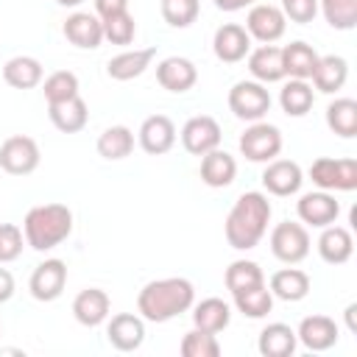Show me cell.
<instances>
[{
    "label": "cell",
    "instance_id": "cell-43",
    "mask_svg": "<svg viewBox=\"0 0 357 357\" xmlns=\"http://www.w3.org/2000/svg\"><path fill=\"white\" fill-rule=\"evenodd\" d=\"M282 14H284V20H290V22L307 25V22H312L315 14H318V0H282Z\"/></svg>",
    "mask_w": 357,
    "mask_h": 357
},
{
    "label": "cell",
    "instance_id": "cell-35",
    "mask_svg": "<svg viewBox=\"0 0 357 357\" xmlns=\"http://www.w3.org/2000/svg\"><path fill=\"white\" fill-rule=\"evenodd\" d=\"M223 282H226V290L234 296L240 290H248V287H257V284H265V276H262V268L251 259H234L226 273H223Z\"/></svg>",
    "mask_w": 357,
    "mask_h": 357
},
{
    "label": "cell",
    "instance_id": "cell-41",
    "mask_svg": "<svg viewBox=\"0 0 357 357\" xmlns=\"http://www.w3.org/2000/svg\"><path fill=\"white\" fill-rule=\"evenodd\" d=\"M201 3L198 0H162V17L173 28H190L198 20Z\"/></svg>",
    "mask_w": 357,
    "mask_h": 357
},
{
    "label": "cell",
    "instance_id": "cell-22",
    "mask_svg": "<svg viewBox=\"0 0 357 357\" xmlns=\"http://www.w3.org/2000/svg\"><path fill=\"white\" fill-rule=\"evenodd\" d=\"M318 254H321V259L329 262V265H343V262H349L351 254H354L351 231L343 229V226H335V223L324 226V231H321V237H318Z\"/></svg>",
    "mask_w": 357,
    "mask_h": 357
},
{
    "label": "cell",
    "instance_id": "cell-34",
    "mask_svg": "<svg viewBox=\"0 0 357 357\" xmlns=\"http://www.w3.org/2000/svg\"><path fill=\"white\" fill-rule=\"evenodd\" d=\"M131 151H134V131L128 126H109L98 137V153L109 162L126 159Z\"/></svg>",
    "mask_w": 357,
    "mask_h": 357
},
{
    "label": "cell",
    "instance_id": "cell-40",
    "mask_svg": "<svg viewBox=\"0 0 357 357\" xmlns=\"http://www.w3.org/2000/svg\"><path fill=\"white\" fill-rule=\"evenodd\" d=\"M178 351H181V357H218L220 354V343H218V337L212 332L190 329L181 337Z\"/></svg>",
    "mask_w": 357,
    "mask_h": 357
},
{
    "label": "cell",
    "instance_id": "cell-1",
    "mask_svg": "<svg viewBox=\"0 0 357 357\" xmlns=\"http://www.w3.org/2000/svg\"><path fill=\"white\" fill-rule=\"evenodd\" d=\"M268 220H271V201L265 192H243L234 206L226 215L223 223V234L226 243L234 251H251L268 231Z\"/></svg>",
    "mask_w": 357,
    "mask_h": 357
},
{
    "label": "cell",
    "instance_id": "cell-4",
    "mask_svg": "<svg viewBox=\"0 0 357 357\" xmlns=\"http://www.w3.org/2000/svg\"><path fill=\"white\" fill-rule=\"evenodd\" d=\"M310 178L318 190L326 192H351L357 190V162L354 159H332V156H321L310 165Z\"/></svg>",
    "mask_w": 357,
    "mask_h": 357
},
{
    "label": "cell",
    "instance_id": "cell-49",
    "mask_svg": "<svg viewBox=\"0 0 357 357\" xmlns=\"http://www.w3.org/2000/svg\"><path fill=\"white\" fill-rule=\"evenodd\" d=\"M0 332H3V326H0Z\"/></svg>",
    "mask_w": 357,
    "mask_h": 357
},
{
    "label": "cell",
    "instance_id": "cell-46",
    "mask_svg": "<svg viewBox=\"0 0 357 357\" xmlns=\"http://www.w3.org/2000/svg\"><path fill=\"white\" fill-rule=\"evenodd\" d=\"M257 0H215V6L220 8V11H240V8H245V6H254Z\"/></svg>",
    "mask_w": 357,
    "mask_h": 357
},
{
    "label": "cell",
    "instance_id": "cell-19",
    "mask_svg": "<svg viewBox=\"0 0 357 357\" xmlns=\"http://www.w3.org/2000/svg\"><path fill=\"white\" fill-rule=\"evenodd\" d=\"M296 337L310 351H326L337 343V324L329 315H307L298 324Z\"/></svg>",
    "mask_w": 357,
    "mask_h": 357
},
{
    "label": "cell",
    "instance_id": "cell-29",
    "mask_svg": "<svg viewBox=\"0 0 357 357\" xmlns=\"http://www.w3.org/2000/svg\"><path fill=\"white\" fill-rule=\"evenodd\" d=\"M229 321H231V307L223 298H215L212 296V298H204V301H198L192 307V324H195V329H204V332L218 335V332H223L229 326Z\"/></svg>",
    "mask_w": 357,
    "mask_h": 357
},
{
    "label": "cell",
    "instance_id": "cell-9",
    "mask_svg": "<svg viewBox=\"0 0 357 357\" xmlns=\"http://www.w3.org/2000/svg\"><path fill=\"white\" fill-rule=\"evenodd\" d=\"M284 28H287V20L282 14V8L271 6V3H257L251 6L248 17H245V31L251 39L262 42V45H273L276 39L284 36Z\"/></svg>",
    "mask_w": 357,
    "mask_h": 357
},
{
    "label": "cell",
    "instance_id": "cell-28",
    "mask_svg": "<svg viewBox=\"0 0 357 357\" xmlns=\"http://www.w3.org/2000/svg\"><path fill=\"white\" fill-rule=\"evenodd\" d=\"M3 81L14 89H33L42 84V64L33 56H14L3 64Z\"/></svg>",
    "mask_w": 357,
    "mask_h": 357
},
{
    "label": "cell",
    "instance_id": "cell-23",
    "mask_svg": "<svg viewBox=\"0 0 357 357\" xmlns=\"http://www.w3.org/2000/svg\"><path fill=\"white\" fill-rule=\"evenodd\" d=\"M153 56H156V47H139V50L134 47V50H123V53H117V56L109 59L106 73H109V78H114V81H131V78L142 75V73L151 67Z\"/></svg>",
    "mask_w": 357,
    "mask_h": 357
},
{
    "label": "cell",
    "instance_id": "cell-14",
    "mask_svg": "<svg viewBox=\"0 0 357 357\" xmlns=\"http://www.w3.org/2000/svg\"><path fill=\"white\" fill-rule=\"evenodd\" d=\"M137 139H139L142 151L151 153V156L167 153L176 145V126L167 114H151V117L142 120V126L137 131Z\"/></svg>",
    "mask_w": 357,
    "mask_h": 357
},
{
    "label": "cell",
    "instance_id": "cell-26",
    "mask_svg": "<svg viewBox=\"0 0 357 357\" xmlns=\"http://www.w3.org/2000/svg\"><path fill=\"white\" fill-rule=\"evenodd\" d=\"M47 114H50V123L61 131V134H75L86 126L89 120V112H86V103L81 95L70 98V100H61V103H50L47 106Z\"/></svg>",
    "mask_w": 357,
    "mask_h": 357
},
{
    "label": "cell",
    "instance_id": "cell-21",
    "mask_svg": "<svg viewBox=\"0 0 357 357\" xmlns=\"http://www.w3.org/2000/svg\"><path fill=\"white\" fill-rule=\"evenodd\" d=\"M248 73L259 84H276L284 78L282 64V47L276 45H259L257 50H248Z\"/></svg>",
    "mask_w": 357,
    "mask_h": 357
},
{
    "label": "cell",
    "instance_id": "cell-33",
    "mask_svg": "<svg viewBox=\"0 0 357 357\" xmlns=\"http://www.w3.org/2000/svg\"><path fill=\"white\" fill-rule=\"evenodd\" d=\"M326 126L337 137H343V139L357 137V100H351V98H335L326 106Z\"/></svg>",
    "mask_w": 357,
    "mask_h": 357
},
{
    "label": "cell",
    "instance_id": "cell-47",
    "mask_svg": "<svg viewBox=\"0 0 357 357\" xmlns=\"http://www.w3.org/2000/svg\"><path fill=\"white\" fill-rule=\"evenodd\" d=\"M354 312H357V304H349V307H346V324H349V329H351V332H357V321H354Z\"/></svg>",
    "mask_w": 357,
    "mask_h": 357
},
{
    "label": "cell",
    "instance_id": "cell-42",
    "mask_svg": "<svg viewBox=\"0 0 357 357\" xmlns=\"http://www.w3.org/2000/svg\"><path fill=\"white\" fill-rule=\"evenodd\" d=\"M25 234L14 223H0V262H14L22 254Z\"/></svg>",
    "mask_w": 357,
    "mask_h": 357
},
{
    "label": "cell",
    "instance_id": "cell-25",
    "mask_svg": "<svg viewBox=\"0 0 357 357\" xmlns=\"http://www.w3.org/2000/svg\"><path fill=\"white\" fill-rule=\"evenodd\" d=\"M298 346V337H296V329H290L287 324H268L259 337H257V349L262 357H290Z\"/></svg>",
    "mask_w": 357,
    "mask_h": 357
},
{
    "label": "cell",
    "instance_id": "cell-16",
    "mask_svg": "<svg viewBox=\"0 0 357 357\" xmlns=\"http://www.w3.org/2000/svg\"><path fill=\"white\" fill-rule=\"evenodd\" d=\"M106 337L117 351H137L145 340V318L134 312H120L112 315L106 326Z\"/></svg>",
    "mask_w": 357,
    "mask_h": 357
},
{
    "label": "cell",
    "instance_id": "cell-31",
    "mask_svg": "<svg viewBox=\"0 0 357 357\" xmlns=\"http://www.w3.org/2000/svg\"><path fill=\"white\" fill-rule=\"evenodd\" d=\"M312 103H315V92L301 78H290L279 92V106L287 117H304L312 109Z\"/></svg>",
    "mask_w": 357,
    "mask_h": 357
},
{
    "label": "cell",
    "instance_id": "cell-39",
    "mask_svg": "<svg viewBox=\"0 0 357 357\" xmlns=\"http://www.w3.org/2000/svg\"><path fill=\"white\" fill-rule=\"evenodd\" d=\"M42 89H45L47 106L50 103H61V100H70V98L78 95V78L70 70H56V73H50L45 78V86Z\"/></svg>",
    "mask_w": 357,
    "mask_h": 357
},
{
    "label": "cell",
    "instance_id": "cell-44",
    "mask_svg": "<svg viewBox=\"0 0 357 357\" xmlns=\"http://www.w3.org/2000/svg\"><path fill=\"white\" fill-rule=\"evenodd\" d=\"M95 11L100 17L117 14V11H128V0H95Z\"/></svg>",
    "mask_w": 357,
    "mask_h": 357
},
{
    "label": "cell",
    "instance_id": "cell-30",
    "mask_svg": "<svg viewBox=\"0 0 357 357\" xmlns=\"http://www.w3.org/2000/svg\"><path fill=\"white\" fill-rule=\"evenodd\" d=\"M282 64H284V75L307 81V78H312L318 53L307 42H290L287 47H282Z\"/></svg>",
    "mask_w": 357,
    "mask_h": 357
},
{
    "label": "cell",
    "instance_id": "cell-20",
    "mask_svg": "<svg viewBox=\"0 0 357 357\" xmlns=\"http://www.w3.org/2000/svg\"><path fill=\"white\" fill-rule=\"evenodd\" d=\"M109 307H112V301H109L106 290H100V287H86V290H81L73 298V315H75V321L81 326H89V329L92 326H100L109 318Z\"/></svg>",
    "mask_w": 357,
    "mask_h": 357
},
{
    "label": "cell",
    "instance_id": "cell-5",
    "mask_svg": "<svg viewBox=\"0 0 357 357\" xmlns=\"http://www.w3.org/2000/svg\"><path fill=\"white\" fill-rule=\"evenodd\" d=\"M229 109L245 123H257L271 112V92L259 81H237L229 89Z\"/></svg>",
    "mask_w": 357,
    "mask_h": 357
},
{
    "label": "cell",
    "instance_id": "cell-37",
    "mask_svg": "<svg viewBox=\"0 0 357 357\" xmlns=\"http://www.w3.org/2000/svg\"><path fill=\"white\" fill-rule=\"evenodd\" d=\"M100 25H103V39H109L112 45H131L134 42V33H137V22L128 11H117V14H109V17H100Z\"/></svg>",
    "mask_w": 357,
    "mask_h": 357
},
{
    "label": "cell",
    "instance_id": "cell-27",
    "mask_svg": "<svg viewBox=\"0 0 357 357\" xmlns=\"http://www.w3.org/2000/svg\"><path fill=\"white\" fill-rule=\"evenodd\" d=\"M346 78H349V61L343 56H318V64L312 70V84L318 92L332 95L343 89Z\"/></svg>",
    "mask_w": 357,
    "mask_h": 357
},
{
    "label": "cell",
    "instance_id": "cell-36",
    "mask_svg": "<svg viewBox=\"0 0 357 357\" xmlns=\"http://www.w3.org/2000/svg\"><path fill=\"white\" fill-rule=\"evenodd\" d=\"M234 307H237L245 318H265V315L273 310V293H271L265 284L240 290V293H234Z\"/></svg>",
    "mask_w": 357,
    "mask_h": 357
},
{
    "label": "cell",
    "instance_id": "cell-38",
    "mask_svg": "<svg viewBox=\"0 0 357 357\" xmlns=\"http://www.w3.org/2000/svg\"><path fill=\"white\" fill-rule=\"evenodd\" d=\"M318 8L335 31H351L357 25V0H318Z\"/></svg>",
    "mask_w": 357,
    "mask_h": 357
},
{
    "label": "cell",
    "instance_id": "cell-48",
    "mask_svg": "<svg viewBox=\"0 0 357 357\" xmlns=\"http://www.w3.org/2000/svg\"><path fill=\"white\" fill-rule=\"evenodd\" d=\"M59 6H64V8H75V6H81L84 0H56Z\"/></svg>",
    "mask_w": 357,
    "mask_h": 357
},
{
    "label": "cell",
    "instance_id": "cell-13",
    "mask_svg": "<svg viewBox=\"0 0 357 357\" xmlns=\"http://www.w3.org/2000/svg\"><path fill=\"white\" fill-rule=\"evenodd\" d=\"M296 212H298L301 223L315 226V229H324V226H329V223L337 220L340 204L335 201L332 192L318 190V192H304V195L298 198V204H296Z\"/></svg>",
    "mask_w": 357,
    "mask_h": 357
},
{
    "label": "cell",
    "instance_id": "cell-17",
    "mask_svg": "<svg viewBox=\"0 0 357 357\" xmlns=\"http://www.w3.org/2000/svg\"><path fill=\"white\" fill-rule=\"evenodd\" d=\"M156 81L167 92H187L198 81V70L184 56H167L156 64Z\"/></svg>",
    "mask_w": 357,
    "mask_h": 357
},
{
    "label": "cell",
    "instance_id": "cell-3",
    "mask_svg": "<svg viewBox=\"0 0 357 357\" xmlns=\"http://www.w3.org/2000/svg\"><path fill=\"white\" fill-rule=\"evenodd\" d=\"M73 231V212L64 204H39L28 209L22 220L25 243L33 251H50L61 245Z\"/></svg>",
    "mask_w": 357,
    "mask_h": 357
},
{
    "label": "cell",
    "instance_id": "cell-15",
    "mask_svg": "<svg viewBox=\"0 0 357 357\" xmlns=\"http://www.w3.org/2000/svg\"><path fill=\"white\" fill-rule=\"evenodd\" d=\"M212 50H215V56H218L220 61L237 64V61H243V59L248 56V50H251V36H248V31H245L243 25L226 22V25H220V28L215 31V36H212Z\"/></svg>",
    "mask_w": 357,
    "mask_h": 357
},
{
    "label": "cell",
    "instance_id": "cell-11",
    "mask_svg": "<svg viewBox=\"0 0 357 357\" xmlns=\"http://www.w3.org/2000/svg\"><path fill=\"white\" fill-rule=\"evenodd\" d=\"M67 284V265L61 259H45L33 268L28 290L36 301H56Z\"/></svg>",
    "mask_w": 357,
    "mask_h": 357
},
{
    "label": "cell",
    "instance_id": "cell-7",
    "mask_svg": "<svg viewBox=\"0 0 357 357\" xmlns=\"http://www.w3.org/2000/svg\"><path fill=\"white\" fill-rule=\"evenodd\" d=\"M271 251L279 262L284 265H296L310 254V234L301 223L293 220H282L273 226L271 231Z\"/></svg>",
    "mask_w": 357,
    "mask_h": 357
},
{
    "label": "cell",
    "instance_id": "cell-12",
    "mask_svg": "<svg viewBox=\"0 0 357 357\" xmlns=\"http://www.w3.org/2000/svg\"><path fill=\"white\" fill-rule=\"evenodd\" d=\"M301 181H304V173H301V167L296 162H290V159H271V162H265L262 187L271 195H279V198L296 195L301 190Z\"/></svg>",
    "mask_w": 357,
    "mask_h": 357
},
{
    "label": "cell",
    "instance_id": "cell-24",
    "mask_svg": "<svg viewBox=\"0 0 357 357\" xmlns=\"http://www.w3.org/2000/svg\"><path fill=\"white\" fill-rule=\"evenodd\" d=\"M237 176V162L231 153L215 148L201 156V181L206 187H229Z\"/></svg>",
    "mask_w": 357,
    "mask_h": 357
},
{
    "label": "cell",
    "instance_id": "cell-10",
    "mask_svg": "<svg viewBox=\"0 0 357 357\" xmlns=\"http://www.w3.org/2000/svg\"><path fill=\"white\" fill-rule=\"evenodd\" d=\"M181 145L192 156H204L215 148H220V126L209 114H195L181 128Z\"/></svg>",
    "mask_w": 357,
    "mask_h": 357
},
{
    "label": "cell",
    "instance_id": "cell-18",
    "mask_svg": "<svg viewBox=\"0 0 357 357\" xmlns=\"http://www.w3.org/2000/svg\"><path fill=\"white\" fill-rule=\"evenodd\" d=\"M64 36L70 45L81 47V50H95L103 42V25L100 17L89 14V11H75L64 20Z\"/></svg>",
    "mask_w": 357,
    "mask_h": 357
},
{
    "label": "cell",
    "instance_id": "cell-2",
    "mask_svg": "<svg viewBox=\"0 0 357 357\" xmlns=\"http://www.w3.org/2000/svg\"><path fill=\"white\" fill-rule=\"evenodd\" d=\"M195 301V287L190 279L170 276V279H156L148 282L139 296H137V312L151 321V324H165L173 321L176 315L187 312Z\"/></svg>",
    "mask_w": 357,
    "mask_h": 357
},
{
    "label": "cell",
    "instance_id": "cell-45",
    "mask_svg": "<svg viewBox=\"0 0 357 357\" xmlns=\"http://www.w3.org/2000/svg\"><path fill=\"white\" fill-rule=\"evenodd\" d=\"M11 296H14V276L6 268H0V304H6Z\"/></svg>",
    "mask_w": 357,
    "mask_h": 357
},
{
    "label": "cell",
    "instance_id": "cell-32",
    "mask_svg": "<svg viewBox=\"0 0 357 357\" xmlns=\"http://www.w3.org/2000/svg\"><path fill=\"white\" fill-rule=\"evenodd\" d=\"M271 293L282 301H301L310 293V276L298 268H282L271 276Z\"/></svg>",
    "mask_w": 357,
    "mask_h": 357
},
{
    "label": "cell",
    "instance_id": "cell-6",
    "mask_svg": "<svg viewBox=\"0 0 357 357\" xmlns=\"http://www.w3.org/2000/svg\"><path fill=\"white\" fill-rule=\"evenodd\" d=\"M240 153L248 159V162H271L279 156L282 151V131L271 123H251L243 134H240Z\"/></svg>",
    "mask_w": 357,
    "mask_h": 357
},
{
    "label": "cell",
    "instance_id": "cell-8",
    "mask_svg": "<svg viewBox=\"0 0 357 357\" xmlns=\"http://www.w3.org/2000/svg\"><path fill=\"white\" fill-rule=\"evenodd\" d=\"M0 167L11 176H28L39 167V145L25 134H14L0 145Z\"/></svg>",
    "mask_w": 357,
    "mask_h": 357
}]
</instances>
